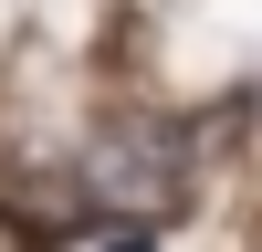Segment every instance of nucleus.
Returning <instances> with one entry per match:
<instances>
[{
	"mask_svg": "<svg viewBox=\"0 0 262 252\" xmlns=\"http://www.w3.org/2000/svg\"><path fill=\"white\" fill-rule=\"evenodd\" d=\"M116 252H158V242H147V231H126V242H116Z\"/></svg>",
	"mask_w": 262,
	"mask_h": 252,
	"instance_id": "obj_1",
	"label": "nucleus"
}]
</instances>
